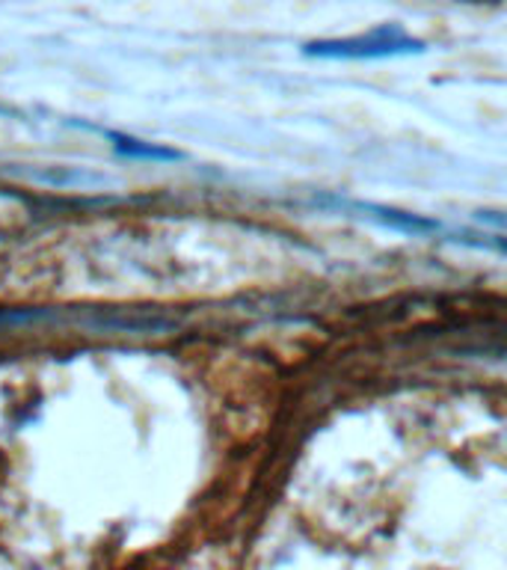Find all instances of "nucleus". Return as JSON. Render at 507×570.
Segmentation results:
<instances>
[{
    "label": "nucleus",
    "mask_w": 507,
    "mask_h": 570,
    "mask_svg": "<svg viewBox=\"0 0 507 570\" xmlns=\"http://www.w3.org/2000/svg\"><path fill=\"white\" fill-rule=\"evenodd\" d=\"M425 51L427 45L409 36L400 24L374 27L368 33L347 36V39H318L302 48L306 57H318V60H389V57Z\"/></svg>",
    "instance_id": "obj_1"
},
{
    "label": "nucleus",
    "mask_w": 507,
    "mask_h": 570,
    "mask_svg": "<svg viewBox=\"0 0 507 570\" xmlns=\"http://www.w3.org/2000/svg\"><path fill=\"white\" fill-rule=\"evenodd\" d=\"M315 205H332V208H341V212H359L362 217H371L380 226H389L395 232H407V235H430V232H439L443 226L430 217H421V214L398 212V208H389V205H374V203H356V199H341V196H315L311 199Z\"/></svg>",
    "instance_id": "obj_2"
},
{
    "label": "nucleus",
    "mask_w": 507,
    "mask_h": 570,
    "mask_svg": "<svg viewBox=\"0 0 507 570\" xmlns=\"http://www.w3.org/2000/svg\"><path fill=\"white\" fill-rule=\"evenodd\" d=\"M96 131L105 134L107 140H113V149L131 160H181L185 158L181 151L167 149V146H155V142L137 140V137H128V134L105 131V128H96Z\"/></svg>",
    "instance_id": "obj_3"
},
{
    "label": "nucleus",
    "mask_w": 507,
    "mask_h": 570,
    "mask_svg": "<svg viewBox=\"0 0 507 570\" xmlns=\"http://www.w3.org/2000/svg\"><path fill=\"white\" fill-rule=\"evenodd\" d=\"M489 244H493V247H496V249H501V253H505V256H507V238H493V240H489Z\"/></svg>",
    "instance_id": "obj_4"
}]
</instances>
